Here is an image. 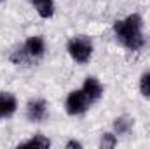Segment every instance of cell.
I'll return each mask as SVG.
<instances>
[{
	"label": "cell",
	"instance_id": "1",
	"mask_svg": "<svg viewBox=\"0 0 150 149\" xmlns=\"http://www.w3.org/2000/svg\"><path fill=\"white\" fill-rule=\"evenodd\" d=\"M113 32L117 39L131 51H138L143 44L145 39L142 34V18L138 14H131L113 25Z\"/></svg>",
	"mask_w": 150,
	"mask_h": 149
},
{
	"label": "cell",
	"instance_id": "2",
	"mask_svg": "<svg viewBox=\"0 0 150 149\" xmlns=\"http://www.w3.org/2000/svg\"><path fill=\"white\" fill-rule=\"evenodd\" d=\"M68 53L77 63H87L93 54V44L87 37H74L68 40Z\"/></svg>",
	"mask_w": 150,
	"mask_h": 149
},
{
	"label": "cell",
	"instance_id": "3",
	"mask_svg": "<svg viewBox=\"0 0 150 149\" xmlns=\"http://www.w3.org/2000/svg\"><path fill=\"white\" fill-rule=\"evenodd\" d=\"M87 105H89V100H87V97H86V93H84L82 90L72 91V93L67 97V104H65L67 112H68L70 116L82 114V112L87 109Z\"/></svg>",
	"mask_w": 150,
	"mask_h": 149
},
{
	"label": "cell",
	"instance_id": "4",
	"mask_svg": "<svg viewBox=\"0 0 150 149\" xmlns=\"http://www.w3.org/2000/svg\"><path fill=\"white\" fill-rule=\"evenodd\" d=\"M82 91L86 93V97H87L89 104H91V102L100 100V98H101V95H103V88H101L100 81H98V79H94V77H87V79L84 81Z\"/></svg>",
	"mask_w": 150,
	"mask_h": 149
},
{
	"label": "cell",
	"instance_id": "5",
	"mask_svg": "<svg viewBox=\"0 0 150 149\" xmlns=\"http://www.w3.org/2000/svg\"><path fill=\"white\" fill-rule=\"evenodd\" d=\"M45 112H47V104L44 100H32L26 107V117L33 123H38L45 117Z\"/></svg>",
	"mask_w": 150,
	"mask_h": 149
},
{
	"label": "cell",
	"instance_id": "6",
	"mask_svg": "<svg viewBox=\"0 0 150 149\" xmlns=\"http://www.w3.org/2000/svg\"><path fill=\"white\" fill-rule=\"evenodd\" d=\"M25 49L30 56H42L45 51V42L40 35H33L25 42Z\"/></svg>",
	"mask_w": 150,
	"mask_h": 149
},
{
	"label": "cell",
	"instance_id": "7",
	"mask_svg": "<svg viewBox=\"0 0 150 149\" xmlns=\"http://www.w3.org/2000/svg\"><path fill=\"white\" fill-rule=\"evenodd\" d=\"M18 102L12 95H0V117H9L16 112Z\"/></svg>",
	"mask_w": 150,
	"mask_h": 149
},
{
	"label": "cell",
	"instance_id": "8",
	"mask_svg": "<svg viewBox=\"0 0 150 149\" xmlns=\"http://www.w3.org/2000/svg\"><path fill=\"white\" fill-rule=\"evenodd\" d=\"M51 146V140L47 139V137H44V135H35L33 139H30V140H26V142H23L19 148H38V149H47Z\"/></svg>",
	"mask_w": 150,
	"mask_h": 149
},
{
	"label": "cell",
	"instance_id": "9",
	"mask_svg": "<svg viewBox=\"0 0 150 149\" xmlns=\"http://www.w3.org/2000/svg\"><path fill=\"white\" fill-rule=\"evenodd\" d=\"M113 128H115L117 135H126L133 128V119H129V117H117L113 121Z\"/></svg>",
	"mask_w": 150,
	"mask_h": 149
},
{
	"label": "cell",
	"instance_id": "10",
	"mask_svg": "<svg viewBox=\"0 0 150 149\" xmlns=\"http://www.w3.org/2000/svg\"><path fill=\"white\" fill-rule=\"evenodd\" d=\"M35 7H37L38 16H40V18H44V19H47V18H51V16L54 14V4H52V0L42 2V4L35 5Z\"/></svg>",
	"mask_w": 150,
	"mask_h": 149
},
{
	"label": "cell",
	"instance_id": "11",
	"mask_svg": "<svg viewBox=\"0 0 150 149\" xmlns=\"http://www.w3.org/2000/svg\"><path fill=\"white\" fill-rule=\"evenodd\" d=\"M28 53H26V49L23 47V49H16L12 54H11V62L12 63H16V65H25L26 62H28Z\"/></svg>",
	"mask_w": 150,
	"mask_h": 149
},
{
	"label": "cell",
	"instance_id": "12",
	"mask_svg": "<svg viewBox=\"0 0 150 149\" xmlns=\"http://www.w3.org/2000/svg\"><path fill=\"white\" fill-rule=\"evenodd\" d=\"M140 91H142L143 97L150 98V72L142 75V79H140Z\"/></svg>",
	"mask_w": 150,
	"mask_h": 149
},
{
	"label": "cell",
	"instance_id": "13",
	"mask_svg": "<svg viewBox=\"0 0 150 149\" xmlns=\"http://www.w3.org/2000/svg\"><path fill=\"white\" fill-rule=\"evenodd\" d=\"M100 146H101L103 149L117 146V139H115V135H113V133H103V135H101V142H100Z\"/></svg>",
	"mask_w": 150,
	"mask_h": 149
},
{
	"label": "cell",
	"instance_id": "14",
	"mask_svg": "<svg viewBox=\"0 0 150 149\" xmlns=\"http://www.w3.org/2000/svg\"><path fill=\"white\" fill-rule=\"evenodd\" d=\"M67 149H82V144L79 140H70L67 142Z\"/></svg>",
	"mask_w": 150,
	"mask_h": 149
},
{
	"label": "cell",
	"instance_id": "15",
	"mask_svg": "<svg viewBox=\"0 0 150 149\" xmlns=\"http://www.w3.org/2000/svg\"><path fill=\"white\" fill-rule=\"evenodd\" d=\"M33 5H38V4H42V2H47V0H30Z\"/></svg>",
	"mask_w": 150,
	"mask_h": 149
},
{
	"label": "cell",
	"instance_id": "16",
	"mask_svg": "<svg viewBox=\"0 0 150 149\" xmlns=\"http://www.w3.org/2000/svg\"><path fill=\"white\" fill-rule=\"evenodd\" d=\"M0 2H2V0H0Z\"/></svg>",
	"mask_w": 150,
	"mask_h": 149
}]
</instances>
